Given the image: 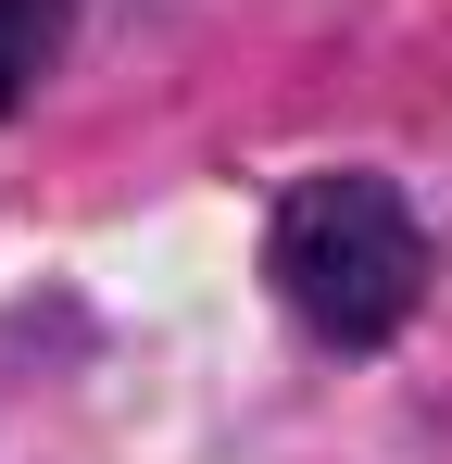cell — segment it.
<instances>
[{
    "instance_id": "cell-1",
    "label": "cell",
    "mask_w": 452,
    "mask_h": 464,
    "mask_svg": "<svg viewBox=\"0 0 452 464\" xmlns=\"http://www.w3.org/2000/svg\"><path fill=\"white\" fill-rule=\"evenodd\" d=\"M264 264H277V302L314 339H339V352H377L415 314V289H427V238H415L389 176H301L277 201Z\"/></svg>"
},
{
    "instance_id": "cell-2",
    "label": "cell",
    "mask_w": 452,
    "mask_h": 464,
    "mask_svg": "<svg viewBox=\"0 0 452 464\" xmlns=\"http://www.w3.org/2000/svg\"><path fill=\"white\" fill-rule=\"evenodd\" d=\"M51 51H64V0H0V113L51 76Z\"/></svg>"
}]
</instances>
